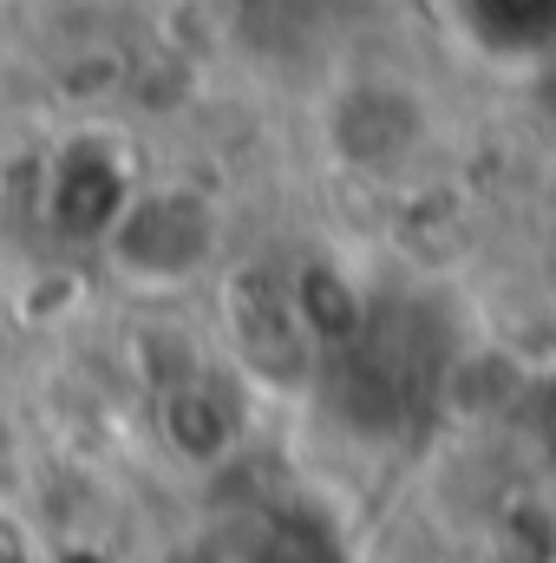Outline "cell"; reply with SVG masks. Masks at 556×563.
Returning <instances> with one entry per match:
<instances>
[{"mask_svg":"<svg viewBox=\"0 0 556 563\" xmlns=\"http://www.w3.org/2000/svg\"><path fill=\"white\" fill-rule=\"evenodd\" d=\"M216 203L190 184H151L132 190L125 210L112 217V230L99 236V250L112 256V269L138 288H177V282L203 276L216 256Z\"/></svg>","mask_w":556,"mask_h":563,"instance_id":"cell-1","label":"cell"},{"mask_svg":"<svg viewBox=\"0 0 556 563\" xmlns=\"http://www.w3.org/2000/svg\"><path fill=\"white\" fill-rule=\"evenodd\" d=\"M327 144L347 170H400L413 151H425V99L400 79H354L327 99Z\"/></svg>","mask_w":556,"mask_h":563,"instance_id":"cell-2","label":"cell"},{"mask_svg":"<svg viewBox=\"0 0 556 563\" xmlns=\"http://www.w3.org/2000/svg\"><path fill=\"white\" fill-rule=\"evenodd\" d=\"M138 190V177L125 170V151L105 132H79L59 144L53 170H46V210L66 236H105L112 217L125 210V197Z\"/></svg>","mask_w":556,"mask_h":563,"instance_id":"cell-3","label":"cell"},{"mask_svg":"<svg viewBox=\"0 0 556 563\" xmlns=\"http://www.w3.org/2000/svg\"><path fill=\"white\" fill-rule=\"evenodd\" d=\"M445 33L491 73L556 66V0H445Z\"/></svg>","mask_w":556,"mask_h":563,"instance_id":"cell-4","label":"cell"},{"mask_svg":"<svg viewBox=\"0 0 556 563\" xmlns=\"http://www.w3.org/2000/svg\"><path fill=\"white\" fill-rule=\"evenodd\" d=\"M164 439H170V452L177 459H190V465H210V459H223L230 452V439L243 432L236 426V407H230V394L210 380V374H190V380H177L170 394H164Z\"/></svg>","mask_w":556,"mask_h":563,"instance_id":"cell-5","label":"cell"},{"mask_svg":"<svg viewBox=\"0 0 556 563\" xmlns=\"http://www.w3.org/2000/svg\"><path fill=\"white\" fill-rule=\"evenodd\" d=\"M20 485H26V439H20V420L0 400V505H13Z\"/></svg>","mask_w":556,"mask_h":563,"instance_id":"cell-6","label":"cell"},{"mask_svg":"<svg viewBox=\"0 0 556 563\" xmlns=\"http://www.w3.org/2000/svg\"><path fill=\"white\" fill-rule=\"evenodd\" d=\"M0 563H40V538L13 505H0Z\"/></svg>","mask_w":556,"mask_h":563,"instance_id":"cell-7","label":"cell"}]
</instances>
